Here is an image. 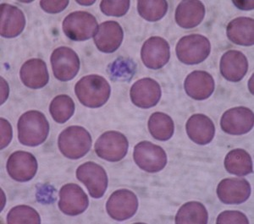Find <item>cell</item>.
<instances>
[{"label": "cell", "mask_w": 254, "mask_h": 224, "mask_svg": "<svg viewBox=\"0 0 254 224\" xmlns=\"http://www.w3.org/2000/svg\"><path fill=\"white\" fill-rule=\"evenodd\" d=\"M147 127L151 135L157 141H168L175 132L173 119L165 112H156L151 115Z\"/></svg>", "instance_id": "obj_27"}, {"label": "cell", "mask_w": 254, "mask_h": 224, "mask_svg": "<svg viewBox=\"0 0 254 224\" xmlns=\"http://www.w3.org/2000/svg\"><path fill=\"white\" fill-rule=\"evenodd\" d=\"M7 223L9 224H39L40 216L34 208L20 205L12 208L7 215Z\"/></svg>", "instance_id": "obj_31"}, {"label": "cell", "mask_w": 254, "mask_h": 224, "mask_svg": "<svg viewBox=\"0 0 254 224\" xmlns=\"http://www.w3.org/2000/svg\"><path fill=\"white\" fill-rule=\"evenodd\" d=\"M60 210L68 216H78L87 210L89 200L87 194L78 184H64L60 190Z\"/></svg>", "instance_id": "obj_14"}, {"label": "cell", "mask_w": 254, "mask_h": 224, "mask_svg": "<svg viewBox=\"0 0 254 224\" xmlns=\"http://www.w3.org/2000/svg\"><path fill=\"white\" fill-rule=\"evenodd\" d=\"M137 11L141 17L151 22L161 20L168 11V3L165 0H139Z\"/></svg>", "instance_id": "obj_29"}, {"label": "cell", "mask_w": 254, "mask_h": 224, "mask_svg": "<svg viewBox=\"0 0 254 224\" xmlns=\"http://www.w3.org/2000/svg\"><path fill=\"white\" fill-rule=\"evenodd\" d=\"M161 96L159 84L151 78L138 80L130 87V98L132 104L144 110L156 106Z\"/></svg>", "instance_id": "obj_15"}, {"label": "cell", "mask_w": 254, "mask_h": 224, "mask_svg": "<svg viewBox=\"0 0 254 224\" xmlns=\"http://www.w3.org/2000/svg\"><path fill=\"white\" fill-rule=\"evenodd\" d=\"M75 93L83 106L98 109L110 99L111 87L104 76L86 75L75 84Z\"/></svg>", "instance_id": "obj_1"}, {"label": "cell", "mask_w": 254, "mask_h": 224, "mask_svg": "<svg viewBox=\"0 0 254 224\" xmlns=\"http://www.w3.org/2000/svg\"><path fill=\"white\" fill-rule=\"evenodd\" d=\"M25 26L26 17L19 8L9 3L0 5V34L3 38H16Z\"/></svg>", "instance_id": "obj_20"}, {"label": "cell", "mask_w": 254, "mask_h": 224, "mask_svg": "<svg viewBox=\"0 0 254 224\" xmlns=\"http://www.w3.org/2000/svg\"><path fill=\"white\" fill-rule=\"evenodd\" d=\"M130 5V2L129 0H103L100 3V9L103 14L108 16L122 17L128 12Z\"/></svg>", "instance_id": "obj_32"}, {"label": "cell", "mask_w": 254, "mask_h": 224, "mask_svg": "<svg viewBox=\"0 0 254 224\" xmlns=\"http://www.w3.org/2000/svg\"><path fill=\"white\" fill-rule=\"evenodd\" d=\"M1 124V149L8 147L12 140V127L8 120L1 118L0 119Z\"/></svg>", "instance_id": "obj_35"}, {"label": "cell", "mask_w": 254, "mask_h": 224, "mask_svg": "<svg viewBox=\"0 0 254 224\" xmlns=\"http://www.w3.org/2000/svg\"><path fill=\"white\" fill-rule=\"evenodd\" d=\"M92 136L83 127L69 126L61 133L58 139L59 150L62 155L77 160L87 155L92 147Z\"/></svg>", "instance_id": "obj_3"}, {"label": "cell", "mask_w": 254, "mask_h": 224, "mask_svg": "<svg viewBox=\"0 0 254 224\" xmlns=\"http://www.w3.org/2000/svg\"><path fill=\"white\" fill-rule=\"evenodd\" d=\"M186 131L194 143L205 146L213 141L215 135L214 122L208 116L196 113L191 115L186 124Z\"/></svg>", "instance_id": "obj_21"}, {"label": "cell", "mask_w": 254, "mask_h": 224, "mask_svg": "<svg viewBox=\"0 0 254 224\" xmlns=\"http://www.w3.org/2000/svg\"><path fill=\"white\" fill-rule=\"evenodd\" d=\"M224 165L229 173L239 177L249 175L254 171L251 156L245 150L241 148L229 152L225 156Z\"/></svg>", "instance_id": "obj_25"}, {"label": "cell", "mask_w": 254, "mask_h": 224, "mask_svg": "<svg viewBox=\"0 0 254 224\" xmlns=\"http://www.w3.org/2000/svg\"><path fill=\"white\" fill-rule=\"evenodd\" d=\"M136 71V63L130 58L120 57L110 63L108 72L112 81H130Z\"/></svg>", "instance_id": "obj_30"}, {"label": "cell", "mask_w": 254, "mask_h": 224, "mask_svg": "<svg viewBox=\"0 0 254 224\" xmlns=\"http://www.w3.org/2000/svg\"><path fill=\"white\" fill-rule=\"evenodd\" d=\"M141 58L148 69H161L171 58V46L165 38L152 37L143 43Z\"/></svg>", "instance_id": "obj_12"}, {"label": "cell", "mask_w": 254, "mask_h": 224, "mask_svg": "<svg viewBox=\"0 0 254 224\" xmlns=\"http://www.w3.org/2000/svg\"><path fill=\"white\" fill-rule=\"evenodd\" d=\"M20 80L31 89H41L49 83L47 64L41 58H32L23 63L20 70Z\"/></svg>", "instance_id": "obj_23"}, {"label": "cell", "mask_w": 254, "mask_h": 224, "mask_svg": "<svg viewBox=\"0 0 254 224\" xmlns=\"http://www.w3.org/2000/svg\"><path fill=\"white\" fill-rule=\"evenodd\" d=\"M129 142L122 133L110 130L98 137L94 145V150L98 158L108 162L116 163L127 156Z\"/></svg>", "instance_id": "obj_6"}, {"label": "cell", "mask_w": 254, "mask_h": 224, "mask_svg": "<svg viewBox=\"0 0 254 224\" xmlns=\"http://www.w3.org/2000/svg\"><path fill=\"white\" fill-rule=\"evenodd\" d=\"M220 74L225 80L239 82L249 70V61L244 54L237 50H229L220 61Z\"/></svg>", "instance_id": "obj_18"}, {"label": "cell", "mask_w": 254, "mask_h": 224, "mask_svg": "<svg viewBox=\"0 0 254 224\" xmlns=\"http://www.w3.org/2000/svg\"><path fill=\"white\" fill-rule=\"evenodd\" d=\"M76 178L87 187L90 196L93 198H102L108 188L107 172L93 162H87L80 165L76 172Z\"/></svg>", "instance_id": "obj_9"}, {"label": "cell", "mask_w": 254, "mask_h": 224, "mask_svg": "<svg viewBox=\"0 0 254 224\" xmlns=\"http://www.w3.org/2000/svg\"><path fill=\"white\" fill-rule=\"evenodd\" d=\"M9 177L17 182H28L38 171V161L32 153L17 151L9 156L6 164Z\"/></svg>", "instance_id": "obj_13"}, {"label": "cell", "mask_w": 254, "mask_h": 224, "mask_svg": "<svg viewBox=\"0 0 254 224\" xmlns=\"http://www.w3.org/2000/svg\"><path fill=\"white\" fill-rule=\"evenodd\" d=\"M124 38L122 26L114 20H108L100 24L94 36V43L102 53L112 54L121 47Z\"/></svg>", "instance_id": "obj_17"}, {"label": "cell", "mask_w": 254, "mask_h": 224, "mask_svg": "<svg viewBox=\"0 0 254 224\" xmlns=\"http://www.w3.org/2000/svg\"><path fill=\"white\" fill-rule=\"evenodd\" d=\"M95 16L87 11H75L64 18L62 28L64 35L75 42L89 40L98 31Z\"/></svg>", "instance_id": "obj_5"}, {"label": "cell", "mask_w": 254, "mask_h": 224, "mask_svg": "<svg viewBox=\"0 0 254 224\" xmlns=\"http://www.w3.org/2000/svg\"><path fill=\"white\" fill-rule=\"evenodd\" d=\"M17 129L20 143L26 147H38L48 138L49 123L43 112L31 110L20 116Z\"/></svg>", "instance_id": "obj_2"}, {"label": "cell", "mask_w": 254, "mask_h": 224, "mask_svg": "<svg viewBox=\"0 0 254 224\" xmlns=\"http://www.w3.org/2000/svg\"><path fill=\"white\" fill-rule=\"evenodd\" d=\"M205 16V6L198 0H184L176 9V23L182 28L191 29L202 23Z\"/></svg>", "instance_id": "obj_22"}, {"label": "cell", "mask_w": 254, "mask_h": 224, "mask_svg": "<svg viewBox=\"0 0 254 224\" xmlns=\"http://www.w3.org/2000/svg\"><path fill=\"white\" fill-rule=\"evenodd\" d=\"M75 109L72 98L65 94H61L53 99L49 106V112L55 122L64 124L72 117Z\"/></svg>", "instance_id": "obj_28"}, {"label": "cell", "mask_w": 254, "mask_h": 224, "mask_svg": "<svg viewBox=\"0 0 254 224\" xmlns=\"http://www.w3.org/2000/svg\"><path fill=\"white\" fill-rule=\"evenodd\" d=\"M133 159L141 169L155 173L165 168L167 155L165 150L150 141H141L134 148Z\"/></svg>", "instance_id": "obj_7"}, {"label": "cell", "mask_w": 254, "mask_h": 224, "mask_svg": "<svg viewBox=\"0 0 254 224\" xmlns=\"http://www.w3.org/2000/svg\"><path fill=\"white\" fill-rule=\"evenodd\" d=\"M77 3H81L82 5H92L93 3H95V1H90V2H86V1H76Z\"/></svg>", "instance_id": "obj_36"}, {"label": "cell", "mask_w": 254, "mask_h": 224, "mask_svg": "<svg viewBox=\"0 0 254 224\" xmlns=\"http://www.w3.org/2000/svg\"><path fill=\"white\" fill-rule=\"evenodd\" d=\"M218 224H249V221L245 214L238 211H225L217 218Z\"/></svg>", "instance_id": "obj_33"}, {"label": "cell", "mask_w": 254, "mask_h": 224, "mask_svg": "<svg viewBox=\"0 0 254 224\" xmlns=\"http://www.w3.org/2000/svg\"><path fill=\"white\" fill-rule=\"evenodd\" d=\"M254 112L246 107H236L225 111L220 119V127L229 135L248 134L254 128Z\"/></svg>", "instance_id": "obj_11"}, {"label": "cell", "mask_w": 254, "mask_h": 224, "mask_svg": "<svg viewBox=\"0 0 254 224\" xmlns=\"http://www.w3.org/2000/svg\"><path fill=\"white\" fill-rule=\"evenodd\" d=\"M53 73L59 81H71L78 74L81 62L77 54L68 47H60L54 50L50 57Z\"/></svg>", "instance_id": "obj_8"}, {"label": "cell", "mask_w": 254, "mask_h": 224, "mask_svg": "<svg viewBox=\"0 0 254 224\" xmlns=\"http://www.w3.org/2000/svg\"><path fill=\"white\" fill-rule=\"evenodd\" d=\"M138 209V199L136 194L127 189L113 193L106 203V211L116 221H126L135 215Z\"/></svg>", "instance_id": "obj_10"}, {"label": "cell", "mask_w": 254, "mask_h": 224, "mask_svg": "<svg viewBox=\"0 0 254 224\" xmlns=\"http://www.w3.org/2000/svg\"><path fill=\"white\" fill-rule=\"evenodd\" d=\"M208 221V211L198 201H190L182 205L176 213V224H207Z\"/></svg>", "instance_id": "obj_26"}, {"label": "cell", "mask_w": 254, "mask_h": 224, "mask_svg": "<svg viewBox=\"0 0 254 224\" xmlns=\"http://www.w3.org/2000/svg\"><path fill=\"white\" fill-rule=\"evenodd\" d=\"M69 4L68 0H63V1H46V0H42L40 1V6L44 11L49 14H57L61 13L64 9H66L67 6Z\"/></svg>", "instance_id": "obj_34"}, {"label": "cell", "mask_w": 254, "mask_h": 224, "mask_svg": "<svg viewBox=\"0 0 254 224\" xmlns=\"http://www.w3.org/2000/svg\"><path fill=\"white\" fill-rule=\"evenodd\" d=\"M184 89L187 94L194 100H206L214 93L215 82L208 72L195 70L186 78Z\"/></svg>", "instance_id": "obj_19"}, {"label": "cell", "mask_w": 254, "mask_h": 224, "mask_svg": "<svg viewBox=\"0 0 254 224\" xmlns=\"http://www.w3.org/2000/svg\"><path fill=\"white\" fill-rule=\"evenodd\" d=\"M229 40L240 46L254 44V20L250 17H238L231 20L226 27Z\"/></svg>", "instance_id": "obj_24"}, {"label": "cell", "mask_w": 254, "mask_h": 224, "mask_svg": "<svg viewBox=\"0 0 254 224\" xmlns=\"http://www.w3.org/2000/svg\"><path fill=\"white\" fill-rule=\"evenodd\" d=\"M176 56L188 65L201 63L210 55L211 44L208 38L200 34H190L180 39L176 44Z\"/></svg>", "instance_id": "obj_4"}, {"label": "cell", "mask_w": 254, "mask_h": 224, "mask_svg": "<svg viewBox=\"0 0 254 224\" xmlns=\"http://www.w3.org/2000/svg\"><path fill=\"white\" fill-rule=\"evenodd\" d=\"M216 192L223 203L239 205L248 201L251 196V185L245 178H225L218 184Z\"/></svg>", "instance_id": "obj_16"}]
</instances>
